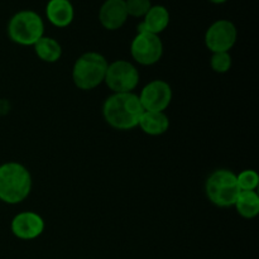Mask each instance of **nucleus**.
<instances>
[{
  "instance_id": "obj_21",
  "label": "nucleus",
  "mask_w": 259,
  "mask_h": 259,
  "mask_svg": "<svg viewBox=\"0 0 259 259\" xmlns=\"http://www.w3.org/2000/svg\"><path fill=\"white\" fill-rule=\"evenodd\" d=\"M209 2L212 3V4H224L228 0H209Z\"/></svg>"
},
{
  "instance_id": "obj_20",
  "label": "nucleus",
  "mask_w": 259,
  "mask_h": 259,
  "mask_svg": "<svg viewBox=\"0 0 259 259\" xmlns=\"http://www.w3.org/2000/svg\"><path fill=\"white\" fill-rule=\"evenodd\" d=\"M10 109H12V104L7 99H0V116H4L9 114Z\"/></svg>"
},
{
  "instance_id": "obj_8",
  "label": "nucleus",
  "mask_w": 259,
  "mask_h": 259,
  "mask_svg": "<svg viewBox=\"0 0 259 259\" xmlns=\"http://www.w3.org/2000/svg\"><path fill=\"white\" fill-rule=\"evenodd\" d=\"M238 30L233 22L219 19L212 23L205 33V45L211 53L229 52L237 43Z\"/></svg>"
},
{
  "instance_id": "obj_22",
  "label": "nucleus",
  "mask_w": 259,
  "mask_h": 259,
  "mask_svg": "<svg viewBox=\"0 0 259 259\" xmlns=\"http://www.w3.org/2000/svg\"><path fill=\"white\" fill-rule=\"evenodd\" d=\"M68 2H71V0H68Z\"/></svg>"
},
{
  "instance_id": "obj_15",
  "label": "nucleus",
  "mask_w": 259,
  "mask_h": 259,
  "mask_svg": "<svg viewBox=\"0 0 259 259\" xmlns=\"http://www.w3.org/2000/svg\"><path fill=\"white\" fill-rule=\"evenodd\" d=\"M34 52L37 55V57L40 61L47 63H55L62 56V47H61L60 43L52 37H46L43 35L40 39H38L35 42Z\"/></svg>"
},
{
  "instance_id": "obj_14",
  "label": "nucleus",
  "mask_w": 259,
  "mask_h": 259,
  "mask_svg": "<svg viewBox=\"0 0 259 259\" xmlns=\"http://www.w3.org/2000/svg\"><path fill=\"white\" fill-rule=\"evenodd\" d=\"M138 126L148 136H162L168 131L169 119L164 111H143Z\"/></svg>"
},
{
  "instance_id": "obj_9",
  "label": "nucleus",
  "mask_w": 259,
  "mask_h": 259,
  "mask_svg": "<svg viewBox=\"0 0 259 259\" xmlns=\"http://www.w3.org/2000/svg\"><path fill=\"white\" fill-rule=\"evenodd\" d=\"M172 89L163 80H153L142 89L138 95L144 111H164L172 101Z\"/></svg>"
},
{
  "instance_id": "obj_7",
  "label": "nucleus",
  "mask_w": 259,
  "mask_h": 259,
  "mask_svg": "<svg viewBox=\"0 0 259 259\" xmlns=\"http://www.w3.org/2000/svg\"><path fill=\"white\" fill-rule=\"evenodd\" d=\"M131 55L137 63L152 66L159 62L163 55V43L159 35L152 33H137L131 45Z\"/></svg>"
},
{
  "instance_id": "obj_6",
  "label": "nucleus",
  "mask_w": 259,
  "mask_h": 259,
  "mask_svg": "<svg viewBox=\"0 0 259 259\" xmlns=\"http://www.w3.org/2000/svg\"><path fill=\"white\" fill-rule=\"evenodd\" d=\"M139 78V71L133 63L125 60H118L108 65L104 82L113 94L134 93Z\"/></svg>"
},
{
  "instance_id": "obj_11",
  "label": "nucleus",
  "mask_w": 259,
  "mask_h": 259,
  "mask_svg": "<svg viewBox=\"0 0 259 259\" xmlns=\"http://www.w3.org/2000/svg\"><path fill=\"white\" fill-rule=\"evenodd\" d=\"M128 13L125 0H105L99 10L100 24L108 30H118L125 24Z\"/></svg>"
},
{
  "instance_id": "obj_10",
  "label": "nucleus",
  "mask_w": 259,
  "mask_h": 259,
  "mask_svg": "<svg viewBox=\"0 0 259 259\" xmlns=\"http://www.w3.org/2000/svg\"><path fill=\"white\" fill-rule=\"evenodd\" d=\"M10 229L18 239L33 240L45 232V220L37 212L23 211L13 218Z\"/></svg>"
},
{
  "instance_id": "obj_4",
  "label": "nucleus",
  "mask_w": 259,
  "mask_h": 259,
  "mask_svg": "<svg viewBox=\"0 0 259 259\" xmlns=\"http://www.w3.org/2000/svg\"><path fill=\"white\" fill-rule=\"evenodd\" d=\"M205 192L211 204L219 207L234 206L240 189L237 182V175L227 168L212 172L205 184Z\"/></svg>"
},
{
  "instance_id": "obj_3",
  "label": "nucleus",
  "mask_w": 259,
  "mask_h": 259,
  "mask_svg": "<svg viewBox=\"0 0 259 259\" xmlns=\"http://www.w3.org/2000/svg\"><path fill=\"white\" fill-rule=\"evenodd\" d=\"M108 60L101 53L86 52L76 60L72 67V81L80 90L89 91L98 88L105 80Z\"/></svg>"
},
{
  "instance_id": "obj_1",
  "label": "nucleus",
  "mask_w": 259,
  "mask_h": 259,
  "mask_svg": "<svg viewBox=\"0 0 259 259\" xmlns=\"http://www.w3.org/2000/svg\"><path fill=\"white\" fill-rule=\"evenodd\" d=\"M144 109L137 94H111L103 104V116L106 123L118 131H131L138 126Z\"/></svg>"
},
{
  "instance_id": "obj_18",
  "label": "nucleus",
  "mask_w": 259,
  "mask_h": 259,
  "mask_svg": "<svg viewBox=\"0 0 259 259\" xmlns=\"http://www.w3.org/2000/svg\"><path fill=\"white\" fill-rule=\"evenodd\" d=\"M233 60L229 52L212 53L210 58V66L217 73H227L232 68Z\"/></svg>"
},
{
  "instance_id": "obj_16",
  "label": "nucleus",
  "mask_w": 259,
  "mask_h": 259,
  "mask_svg": "<svg viewBox=\"0 0 259 259\" xmlns=\"http://www.w3.org/2000/svg\"><path fill=\"white\" fill-rule=\"evenodd\" d=\"M238 214L245 219H253L259 214V196L257 191H240L234 204Z\"/></svg>"
},
{
  "instance_id": "obj_19",
  "label": "nucleus",
  "mask_w": 259,
  "mask_h": 259,
  "mask_svg": "<svg viewBox=\"0 0 259 259\" xmlns=\"http://www.w3.org/2000/svg\"><path fill=\"white\" fill-rule=\"evenodd\" d=\"M151 0H125V8L128 17L143 18L151 9Z\"/></svg>"
},
{
  "instance_id": "obj_17",
  "label": "nucleus",
  "mask_w": 259,
  "mask_h": 259,
  "mask_svg": "<svg viewBox=\"0 0 259 259\" xmlns=\"http://www.w3.org/2000/svg\"><path fill=\"white\" fill-rule=\"evenodd\" d=\"M237 182L240 191H257L259 176L254 169H244L237 175Z\"/></svg>"
},
{
  "instance_id": "obj_13",
  "label": "nucleus",
  "mask_w": 259,
  "mask_h": 259,
  "mask_svg": "<svg viewBox=\"0 0 259 259\" xmlns=\"http://www.w3.org/2000/svg\"><path fill=\"white\" fill-rule=\"evenodd\" d=\"M48 22L57 28H66L75 17L73 5L68 0H50L46 7Z\"/></svg>"
},
{
  "instance_id": "obj_12",
  "label": "nucleus",
  "mask_w": 259,
  "mask_h": 259,
  "mask_svg": "<svg viewBox=\"0 0 259 259\" xmlns=\"http://www.w3.org/2000/svg\"><path fill=\"white\" fill-rule=\"evenodd\" d=\"M169 12L163 5H152L143 17V20L137 25V33H152L158 35L167 29L169 24Z\"/></svg>"
},
{
  "instance_id": "obj_2",
  "label": "nucleus",
  "mask_w": 259,
  "mask_h": 259,
  "mask_svg": "<svg viewBox=\"0 0 259 259\" xmlns=\"http://www.w3.org/2000/svg\"><path fill=\"white\" fill-rule=\"evenodd\" d=\"M32 191V176L25 166L7 162L0 166V201L9 205L20 204Z\"/></svg>"
},
{
  "instance_id": "obj_5",
  "label": "nucleus",
  "mask_w": 259,
  "mask_h": 259,
  "mask_svg": "<svg viewBox=\"0 0 259 259\" xmlns=\"http://www.w3.org/2000/svg\"><path fill=\"white\" fill-rule=\"evenodd\" d=\"M8 35L19 46H34L45 35V23L33 10H20L10 18Z\"/></svg>"
}]
</instances>
